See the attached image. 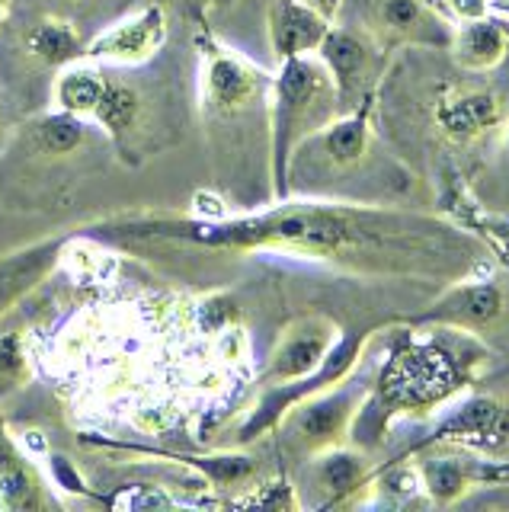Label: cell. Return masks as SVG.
<instances>
[{
  "instance_id": "obj_1",
  "label": "cell",
  "mask_w": 509,
  "mask_h": 512,
  "mask_svg": "<svg viewBox=\"0 0 509 512\" xmlns=\"http://www.w3.org/2000/svg\"><path fill=\"white\" fill-rule=\"evenodd\" d=\"M36 375L87 429L161 439L241 394L250 343L221 298L100 295L26 333Z\"/></svg>"
},
{
  "instance_id": "obj_2",
  "label": "cell",
  "mask_w": 509,
  "mask_h": 512,
  "mask_svg": "<svg viewBox=\"0 0 509 512\" xmlns=\"http://www.w3.org/2000/svg\"><path fill=\"white\" fill-rule=\"evenodd\" d=\"M116 244H196L234 253H289L369 276L458 279L481 263V247L439 218L381 205L301 199L241 218L125 215L93 224Z\"/></svg>"
},
{
  "instance_id": "obj_3",
  "label": "cell",
  "mask_w": 509,
  "mask_h": 512,
  "mask_svg": "<svg viewBox=\"0 0 509 512\" xmlns=\"http://www.w3.org/2000/svg\"><path fill=\"white\" fill-rule=\"evenodd\" d=\"M116 154L90 119L49 109L26 119L0 148V199L7 208H55L77 186L84 164Z\"/></svg>"
},
{
  "instance_id": "obj_4",
  "label": "cell",
  "mask_w": 509,
  "mask_h": 512,
  "mask_svg": "<svg viewBox=\"0 0 509 512\" xmlns=\"http://www.w3.org/2000/svg\"><path fill=\"white\" fill-rule=\"evenodd\" d=\"M343 112L340 93L327 64L317 55L279 61L269 87V164L276 199L289 196V160L305 138L317 135Z\"/></svg>"
},
{
  "instance_id": "obj_5",
  "label": "cell",
  "mask_w": 509,
  "mask_h": 512,
  "mask_svg": "<svg viewBox=\"0 0 509 512\" xmlns=\"http://www.w3.org/2000/svg\"><path fill=\"white\" fill-rule=\"evenodd\" d=\"M199 106L209 132H231L244 122H269V80L257 64L215 39H199Z\"/></svg>"
},
{
  "instance_id": "obj_6",
  "label": "cell",
  "mask_w": 509,
  "mask_h": 512,
  "mask_svg": "<svg viewBox=\"0 0 509 512\" xmlns=\"http://www.w3.org/2000/svg\"><path fill=\"white\" fill-rule=\"evenodd\" d=\"M154 93L141 77L125 74V68L106 71V87L100 96V106L93 112V125L113 144L116 157L122 164L138 167L141 160L151 157V151L164 148L157 138V109Z\"/></svg>"
},
{
  "instance_id": "obj_7",
  "label": "cell",
  "mask_w": 509,
  "mask_h": 512,
  "mask_svg": "<svg viewBox=\"0 0 509 512\" xmlns=\"http://www.w3.org/2000/svg\"><path fill=\"white\" fill-rule=\"evenodd\" d=\"M362 404L365 391L330 384V391L308 394L295 407L285 410L279 426L285 429V439H289L295 452L314 458L327 452V448H337L349 436V426L362 413Z\"/></svg>"
},
{
  "instance_id": "obj_8",
  "label": "cell",
  "mask_w": 509,
  "mask_h": 512,
  "mask_svg": "<svg viewBox=\"0 0 509 512\" xmlns=\"http://www.w3.org/2000/svg\"><path fill=\"white\" fill-rule=\"evenodd\" d=\"M170 36V16L161 4H145L119 20L106 23L97 36L87 39V58L106 68H145L164 52Z\"/></svg>"
},
{
  "instance_id": "obj_9",
  "label": "cell",
  "mask_w": 509,
  "mask_h": 512,
  "mask_svg": "<svg viewBox=\"0 0 509 512\" xmlns=\"http://www.w3.org/2000/svg\"><path fill=\"white\" fill-rule=\"evenodd\" d=\"M381 52H388V48L378 45L375 36H369L362 26L327 29L321 48H317V58L327 64L343 109H359L362 103H369L365 96L375 93L381 74Z\"/></svg>"
},
{
  "instance_id": "obj_10",
  "label": "cell",
  "mask_w": 509,
  "mask_h": 512,
  "mask_svg": "<svg viewBox=\"0 0 509 512\" xmlns=\"http://www.w3.org/2000/svg\"><path fill=\"white\" fill-rule=\"evenodd\" d=\"M433 122L455 144H471L506 128V96L497 87H477L471 80H455L433 100Z\"/></svg>"
},
{
  "instance_id": "obj_11",
  "label": "cell",
  "mask_w": 509,
  "mask_h": 512,
  "mask_svg": "<svg viewBox=\"0 0 509 512\" xmlns=\"http://www.w3.org/2000/svg\"><path fill=\"white\" fill-rule=\"evenodd\" d=\"M337 336H340L337 324H333L330 317L308 314V317L292 320V324L282 330V336L276 340L260 372L263 388L311 378L317 368L327 362L333 346H337Z\"/></svg>"
},
{
  "instance_id": "obj_12",
  "label": "cell",
  "mask_w": 509,
  "mask_h": 512,
  "mask_svg": "<svg viewBox=\"0 0 509 512\" xmlns=\"http://www.w3.org/2000/svg\"><path fill=\"white\" fill-rule=\"evenodd\" d=\"M362 29L378 45H429L449 48L452 29L445 26L426 0H365Z\"/></svg>"
},
{
  "instance_id": "obj_13",
  "label": "cell",
  "mask_w": 509,
  "mask_h": 512,
  "mask_svg": "<svg viewBox=\"0 0 509 512\" xmlns=\"http://www.w3.org/2000/svg\"><path fill=\"white\" fill-rule=\"evenodd\" d=\"M49 477L42 474L39 461L20 445L17 432L10 429L0 410V509L7 512H45L55 509Z\"/></svg>"
},
{
  "instance_id": "obj_14",
  "label": "cell",
  "mask_w": 509,
  "mask_h": 512,
  "mask_svg": "<svg viewBox=\"0 0 509 512\" xmlns=\"http://www.w3.org/2000/svg\"><path fill=\"white\" fill-rule=\"evenodd\" d=\"M13 45L29 68L42 71H58L77 58H87V39L81 26L52 10L26 16L13 32Z\"/></svg>"
},
{
  "instance_id": "obj_15",
  "label": "cell",
  "mask_w": 509,
  "mask_h": 512,
  "mask_svg": "<svg viewBox=\"0 0 509 512\" xmlns=\"http://www.w3.org/2000/svg\"><path fill=\"white\" fill-rule=\"evenodd\" d=\"M68 237L71 234L42 237L36 244H26L0 256V317H7L61 266Z\"/></svg>"
},
{
  "instance_id": "obj_16",
  "label": "cell",
  "mask_w": 509,
  "mask_h": 512,
  "mask_svg": "<svg viewBox=\"0 0 509 512\" xmlns=\"http://www.w3.org/2000/svg\"><path fill=\"white\" fill-rule=\"evenodd\" d=\"M506 314V292L497 282H458L449 295H445L426 320H439V324L461 330V333H481L493 327Z\"/></svg>"
},
{
  "instance_id": "obj_17",
  "label": "cell",
  "mask_w": 509,
  "mask_h": 512,
  "mask_svg": "<svg viewBox=\"0 0 509 512\" xmlns=\"http://www.w3.org/2000/svg\"><path fill=\"white\" fill-rule=\"evenodd\" d=\"M333 23L311 10L305 0H276L269 10V45L279 61L298 55H317Z\"/></svg>"
},
{
  "instance_id": "obj_18",
  "label": "cell",
  "mask_w": 509,
  "mask_h": 512,
  "mask_svg": "<svg viewBox=\"0 0 509 512\" xmlns=\"http://www.w3.org/2000/svg\"><path fill=\"white\" fill-rule=\"evenodd\" d=\"M420 477H423V487L433 493V500L445 506V503L461 500V496L474 490L477 484L506 480L509 468H493L487 461H471L458 455H433V458H423Z\"/></svg>"
},
{
  "instance_id": "obj_19",
  "label": "cell",
  "mask_w": 509,
  "mask_h": 512,
  "mask_svg": "<svg viewBox=\"0 0 509 512\" xmlns=\"http://www.w3.org/2000/svg\"><path fill=\"white\" fill-rule=\"evenodd\" d=\"M449 52L455 64L468 74H490L497 71L509 55V39L500 23L481 20V16H471L468 23H461L452 29V42Z\"/></svg>"
},
{
  "instance_id": "obj_20",
  "label": "cell",
  "mask_w": 509,
  "mask_h": 512,
  "mask_svg": "<svg viewBox=\"0 0 509 512\" xmlns=\"http://www.w3.org/2000/svg\"><path fill=\"white\" fill-rule=\"evenodd\" d=\"M106 87V64L93 58H77L52 77V109L71 112V116L93 119Z\"/></svg>"
},
{
  "instance_id": "obj_21",
  "label": "cell",
  "mask_w": 509,
  "mask_h": 512,
  "mask_svg": "<svg viewBox=\"0 0 509 512\" xmlns=\"http://www.w3.org/2000/svg\"><path fill=\"white\" fill-rule=\"evenodd\" d=\"M311 487H317L321 493V503L333 506V503H343L349 500V493H356L365 487V458L349 452V448H327V452L314 455L311 458Z\"/></svg>"
},
{
  "instance_id": "obj_22",
  "label": "cell",
  "mask_w": 509,
  "mask_h": 512,
  "mask_svg": "<svg viewBox=\"0 0 509 512\" xmlns=\"http://www.w3.org/2000/svg\"><path fill=\"white\" fill-rule=\"evenodd\" d=\"M36 375L33 349H29V336L23 330L0 333V381L7 388H23V384Z\"/></svg>"
},
{
  "instance_id": "obj_23",
  "label": "cell",
  "mask_w": 509,
  "mask_h": 512,
  "mask_svg": "<svg viewBox=\"0 0 509 512\" xmlns=\"http://www.w3.org/2000/svg\"><path fill=\"white\" fill-rule=\"evenodd\" d=\"M106 506L113 509H157V506H177V500L164 487L151 484H135V487H119L116 496H103Z\"/></svg>"
},
{
  "instance_id": "obj_24",
  "label": "cell",
  "mask_w": 509,
  "mask_h": 512,
  "mask_svg": "<svg viewBox=\"0 0 509 512\" xmlns=\"http://www.w3.org/2000/svg\"><path fill=\"white\" fill-rule=\"evenodd\" d=\"M42 461L49 464V484H52L55 490H61V493H74V496H90L84 474L77 471V464H74L68 455L49 452ZM42 461H39V464H42Z\"/></svg>"
},
{
  "instance_id": "obj_25",
  "label": "cell",
  "mask_w": 509,
  "mask_h": 512,
  "mask_svg": "<svg viewBox=\"0 0 509 512\" xmlns=\"http://www.w3.org/2000/svg\"><path fill=\"white\" fill-rule=\"evenodd\" d=\"M119 0H52V13H61L81 26V20H90V16L106 13Z\"/></svg>"
},
{
  "instance_id": "obj_26",
  "label": "cell",
  "mask_w": 509,
  "mask_h": 512,
  "mask_svg": "<svg viewBox=\"0 0 509 512\" xmlns=\"http://www.w3.org/2000/svg\"><path fill=\"white\" fill-rule=\"evenodd\" d=\"M305 4H308L311 10L321 13L324 20H330V23H337V16H340V10H343V0H305Z\"/></svg>"
},
{
  "instance_id": "obj_27",
  "label": "cell",
  "mask_w": 509,
  "mask_h": 512,
  "mask_svg": "<svg viewBox=\"0 0 509 512\" xmlns=\"http://www.w3.org/2000/svg\"><path fill=\"white\" fill-rule=\"evenodd\" d=\"M7 128H10V116H7L4 90H0V148H4V141H7Z\"/></svg>"
},
{
  "instance_id": "obj_28",
  "label": "cell",
  "mask_w": 509,
  "mask_h": 512,
  "mask_svg": "<svg viewBox=\"0 0 509 512\" xmlns=\"http://www.w3.org/2000/svg\"><path fill=\"white\" fill-rule=\"evenodd\" d=\"M7 16H10V4H7V0H0V32H4Z\"/></svg>"
},
{
  "instance_id": "obj_29",
  "label": "cell",
  "mask_w": 509,
  "mask_h": 512,
  "mask_svg": "<svg viewBox=\"0 0 509 512\" xmlns=\"http://www.w3.org/2000/svg\"><path fill=\"white\" fill-rule=\"evenodd\" d=\"M509 128V125H506ZM503 154H506V164H509V132H506V138H503Z\"/></svg>"
}]
</instances>
